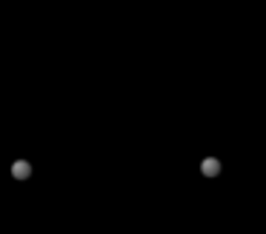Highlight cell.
<instances>
[{"label": "cell", "mask_w": 266, "mask_h": 234, "mask_svg": "<svg viewBox=\"0 0 266 234\" xmlns=\"http://www.w3.org/2000/svg\"><path fill=\"white\" fill-rule=\"evenodd\" d=\"M12 174H15L17 180H26V177H32V163H26V160H17L15 166H12Z\"/></svg>", "instance_id": "1"}, {"label": "cell", "mask_w": 266, "mask_h": 234, "mask_svg": "<svg viewBox=\"0 0 266 234\" xmlns=\"http://www.w3.org/2000/svg\"><path fill=\"white\" fill-rule=\"evenodd\" d=\"M201 171H203V174H206V177H215L217 171H221V163H217V160H212V157H209V160H203V163H201Z\"/></svg>", "instance_id": "2"}]
</instances>
